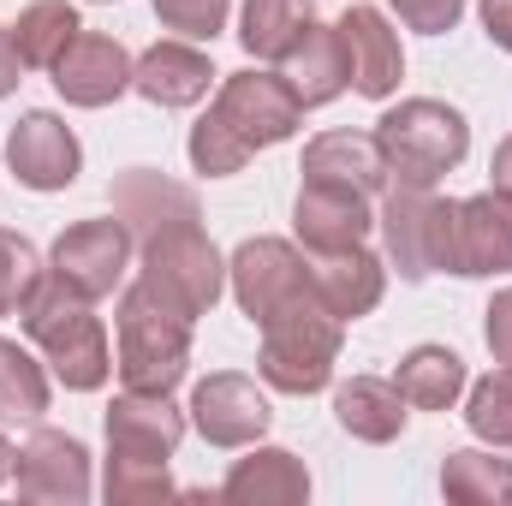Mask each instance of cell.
<instances>
[{
	"instance_id": "obj_1",
	"label": "cell",
	"mask_w": 512,
	"mask_h": 506,
	"mask_svg": "<svg viewBox=\"0 0 512 506\" xmlns=\"http://www.w3.org/2000/svg\"><path fill=\"white\" fill-rule=\"evenodd\" d=\"M18 322H24L30 346L42 352L48 376L60 381V387H72V393L108 387L114 352H108V328H102V316L90 310V298H78L72 286H60V280L48 274V280L30 292V304L18 310Z\"/></svg>"
},
{
	"instance_id": "obj_2",
	"label": "cell",
	"mask_w": 512,
	"mask_h": 506,
	"mask_svg": "<svg viewBox=\"0 0 512 506\" xmlns=\"http://www.w3.org/2000/svg\"><path fill=\"white\" fill-rule=\"evenodd\" d=\"M376 143H382V161H387V185L435 191L471 155V126H465L459 108H447L435 96H411V102L387 108L376 120Z\"/></svg>"
},
{
	"instance_id": "obj_3",
	"label": "cell",
	"mask_w": 512,
	"mask_h": 506,
	"mask_svg": "<svg viewBox=\"0 0 512 506\" xmlns=\"http://www.w3.org/2000/svg\"><path fill=\"white\" fill-rule=\"evenodd\" d=\"M340 340H346V322L310 292V298H298V304H286V310H274L262 322L256 370L280 393H298V399L322 393L334 381V364H340Z\"/></svg>"
},
{
	"instance_id": "obj_4",
	"label": "cell",
	"mask_w": 512,
	"mask_h": 506,
	"mask_svg": "<svg viewBox=\"0 0 512 506\" xmlns=\"http://www.w3.org/2000/svg\"><path fill=\"white\" fill-rule=\"evenodd\" d=\"M143 262H137V280L167 304L179 310L185 322L209 316L227 292V256L215 251V239L203 233V221H179V227H161L155 239L137 245Z\"/></svg>"
},
{
	"instance_id": "obj_5",
	"label": "cell",
	"mask_w": 512,
	"mask_h": 506,
	"mask_svg": "<svg viewBox=\"0 0 512 506\" xmlns=\"http://www.w3.org/2000/svg\"><path fill=\"white\" fill-rule=\"evenodd\" d=\"M120 381L143 387V393H173L185 370H191V322L179 310H167L143 280L120 292Z\"/></svg>"
},
{
	"instance_id": "obj_6",
	"label": "cell",
	"mask_w": 512,
	"mask_h": 506,
	"mask_svg": "<svg viewBox=\"0 0 512 506\" xmlns=\"http://www.w3.org/2000/svg\"><path fill=\"white\" fill-rule=\"evenodd\" d=\"M453 221L459 203L417 191V185H387V203L376 209L387 262L399 268V280H429V274H453Z\"/></svg>"
},
{
	"instance_id": "obj_7",
	"label": "cell",
	"mask_w": 512,
	"mask_h": 506,
	"mask_svg": "<svg viewBox=\"0 0 512 506\" xmlns=\"http://www.w3.org/2000/svg\"><path fill=\"white\" fill-rule=\"evenodd\" d=\"M227 286H233L239 310L251 316L256 328L274 310H286V304H298V298L316 292L310 286V256L298 251V245H286V239H245L233 251V262H227Z\"/></svg>"
},
{
	"instance_id": "obj_8",
	"label": "cell",
	"mask_w": 512,
	"mask_h": 506,
	"mask_svg": "<svg viewBox=\"0 0 512 506\" xmlns=\"http://www.w3.org/2000/svg\"><path fill=\"white\" fill-rule=\"evenodd\" d=\"M131 239L126 227L114 221V215H96V221H78V227H66L60 239H54V251H48V274L60 280V286H72L78 298H114V286L126 280L131 268Z\"/></svg>"
},
{
	"instance_id": "obj_9",
	"label": "cell",
	"mask_w": 512,
	"mask_h": 506,
	"mask_svg": "<svg viewBox=\"0 0 512 506\" xmlns=\"http://www.w3.org/2000/svg\"><path fill=\"white\" fill-rule=\"evenodd\" d=\"M215 114L251 143V155L298 137V126H304V102L280 72H233V78H221Z\"/></svg>"
},
{
	"instance_id": "obj_10",
	"label": "cell",
	"mask_w": 512,
	"mask_h": 506,
	"mask_svg": "<svg viewBox=\"0 0 512 506\" xmlns=\"http://www.w3.org/2000/svg\"><path fill=\"white\" fill-rule=\"evenodd\" d=\"M12 483H18V501L36 506H84L90 501V447L66 429H36L24 447H18V465H12Z\"/></svg>"
},
{
	"instance_id": "obj_11",
	"label": "cell",
	"mask_w": 512,
	"mask_h": 506,
	"mask_svg": "<svg viewBox=\"0 0 512 506\" xmlns=\"http://www.w3.org/2000/svg\"><path fill=\"white\" fill-rule=\"evenodd\" d=\"M6 167L24 191H66L84 173V143L72 137V126L60 114L30 108L6 131Z\"/></svg>"
},
{
	"instance_id": "obj_12",
	"label": "cell",
	"mask_w": 512,
	"mask_h": 506,
	"mask_svg": "<svg viewBox=\"0 0 512 506\" xmlns=\"http://www.w3.org/2000/svg\"><path fill=\"white\" fill-rule=\"evenodd\" d=\"M185 417L197 423V435L209 447H256L268 435V423H274L268 393L251 376H239V370H215V376L197 381Z\"/></svg>"
},
{
	"instance_id": "obj_13",
	"label": "cell",
	"mask_w": 512,
	"mask_h": 506,
	"mask_svg": "<svg viewBox=\"0 0 512 506\" xmlns=\"http://www.w3.org/2000/svg\"><path fill=\"white\" fill-rule=\"evenodd\" d=\"M370 227H376L370 191H352V185H334V179H304L298 197H292V233L310 256L364 245Z\"/></svg>"
},
{
	"instance_id": "obj_14",
	"label": "cell",
	"mask_w": 512,
	"mask_h": 506,
	"mask_svg": "<svg viewBox=\"0 0 512 506\" xmlns=\"http://www.w3.org/2000/svg\"><path fill=\"white\" fill-rule=\"evenodd\" d=\"M131 60L126 48L102 30H78L72 48L54 60V90L72 102V108H108L131 90Z\"/></svg>"
},
{
	"instance_id": "obj_15",
	"label": "cell",
	"mask_w": 512,
	"mask_h": 506,
	"mask_svg": "<svg viewBox=\"0 0 512 506\" xmlns=\"http://www.w3.org/2000/svg\"><path fill=\"white\" fill-rule=\"evenodd\" d=\"M185 411L167 399V393H143V387H126L114 393L102 429H108V453H137V459H173L179 441H185Z\"/></svg>"
},
{
	"instance_id": "obj_16",
	"label": "cell",
	"mask_w": 512,
	"mask_h": 506,
	"mask_svg": "<svg viewBox=\"0 0 512 506\" xmlns=\"http://www.w3.org/2000/svg\"><path fill=\"white\" fill-rule=\"evenodd\" d=\"M340 42H346V60H352V90L364 102H387L405 78V48H399V30L387 24L376 6H346L340 12Z\"/></svg>"
},
{
	"instance_id": "obj_17",
	"label": "cell",
	"mask_w": 512,
	"mask_h": 506,
	"mask_svg": "<svg viewBox=\"0 0 512 506\" xmlns=\"http://www.w3.org/2000/svg\"><path fill=\"white\" fill-rule=\"evenodd\" d=\"M108 203H114V221L126 227L137 245H143V239H155L161 227L203 221L197 191H191V185H179V179H167V173H155V167H131V173H120V179H114V191H108Z\"/></svg>"
},
{
	"instance_id": "obj_18",
	"label": "cell",
	"mask_w": 512,
	"mask_h": 506,
	"mask_svg": "<svg viewBox=\"0 0 512 506\" xmlns=\"http://www.w3.org/2000/svg\"><path fill=\"white\" fill-rule=\"evenodd\" d=\"M453 274H465V280L512 274V197L483 191V197L459 203V221H453Z\"/></svg>"
},
{
	"instance_id": "obj_19",
	"label": "cell",
	"mask_w": 512,
	"mask_h": 506,
	"mask_svg": "<svg viewBox=\"0 0 512 506\" xmlns=\"http://www.w3.org/2000/svg\"><path fill=\"white\" fill-rule=\"evenodd\" d=\"M209 84H215V66H209V54H203L197 42H185V36L143 48L137 66H131V90H137L143 102H155V108H197V102L209 96Z\"/></svg>"
},
{
	"instance_id": "obj_20",
	"label": "cell",
	"mask_w": 512,
	"mask_h": 506,
	"mask_svg": "<svg viewBox=\"0 0 512 506\" xmlns=\"http://www.w3.org/2000/svg\"><path fill=\"white\" fill-rule=\"evenodd\" d=\"M310 256V251H304ZM310 286L316 298L340 316V322H358L382 304L387 292V262L364 245H346V251H316L310 256Z\"/></svg>"
},
{
	"instance_id": "obj_21",
	"label": "cell",
	"mask_w": 512,
	"mask_h": 506,
	"mask_svg": "<svg viewBox=\"0 0 512 506\" xmlns=\"http://www.w3.org/2000/svg\"><path fill=\"white\" fill-rule=\"evenodd\" d=\"M280 78L298 90L304 108H328L352 90V60L334 24H304V36L280 54Z\"/></svg>"
},
{
	"instance_id": "obj_22",
	"label": "cell",
	"mask_w": 512,
	"mask_h": 506,
	"mask_svg": "<svg viewBox=\"0 0 512 506\" xmlns=\"http://www.w3.org/2000/svg\"><path fill=\"white\" fill-rule=\"evenodd\" d=\"M304 179H334V185H352V191H387V161L376 131H322L304 143Z\"/></svg>"
},
{
	"instance_id": "obj_23",
	"label": "cell",
	"mask_w": 512,
	"mask_h": 506,
	"mask_svg": "<svg viewBox=\"0 0 512 506\" xmlns=\"http://www.w3.org/2000/svg\"><path fill=\"white\" fill-rule=\"evenodd\" d=\"M334 417H340V429H346L352 441L387 447V441H399V435H405L411 405H405L399 381H387V376H352V381H340V387H334Z\"/></svg>"
},
{
	"instance_id": "obj_24",
	"label": "cell",
	"mask_w": 512,
	"mask_h": 506,
	"mask_svg": "<svg viewBox=\"0 0 512 506\" xmlns=\"http://www.w3.org/2000/svg\"><path fill=\"white\" fill-rule=\"evenodd\" d=\"M221 495L245 501V506H298V501H310V471L286 447H251V459H239L227 471Z\"/></svg>"
},
{
	"instance_id": "obj_25",
	"label": "cell",
	"mask_w": 512,
	"mask_h": 506,
	"mask_svg": "<svg viewBox=\"0 0 512 506\" xmlns=\"http://www.w3.org/2000/svg\"><path fill=\"white\" fill-rule=\"evenodd\" d=\"M393 381H399V393H405L411 411H453L471 376H465V358L459 352H447V346H411L399 358Z\"/></svg>"
},
{
	"instance_id": "obj_26",
	"label": "cell",
	"mask_w": 512,
	"mask_h": 506,
	"mask_svg": "<svg viewBox=\"0 0 512 506\" xmlns=\"http://www.w3.org/2000/svg\"><path fill=\"white\" fill-rule=\"evenodd\" d=\"M441 495L459 506H512V459L459 447L441 459Z\"/></svg>"
},
{
	"instance_id": "obj_27",
	"label": "cell",
	"mask_w": 512,
	"mask_h": 506,
	"mask_svg": "<svg viewBox=\"0 0 512 506\" xmlns=\"http://www.w3.org/2000/svg\"><path fill=\"white\" fill-rule=\"evenodd\" d=\"M78 30H84V24H78L72 0H30V6L18 12V24H12V48H18V60H24V66L54 72V60L72 48V36H78Z\"/></svg>"
},
{
	"instance_id": "obj_28",
	"label": "cell",
	"mask_w": 512,
	"mask_h": 506,
	"mask_svg": "<svg viewBox=\"0 0 512 506\" xmlns=\"http://www.w3.org/2000/svg\"><path fill=\"white\" fill-rule=\"evenodd\" d=\"M304 24H316V0H245L239 42L256 60H280L304 36Z\"/></svg>"
},
{
	"instance_id": "obj_29",
	"label": "cell",
	"mask_w": 512,
	"mask_h": 506,
	"mask_svg": "<svg viewBox=\"0 0 512 506\" xmlns=\"http://www.w3.org/2000/svg\"><path fill=\"white\" fill-rule=\"evenodd\" d=\"M48 393V364H36L18 340H0V423H42Z\"/></svg>"
},
{
	"instance_id": "obj_30",
	"label": "cell",
	"mask_w": 512,
	"mask_h": 506,
	"mask_svg": "<svg viewBox=\"0 0 512 506\" xmlns=\"http://www.w3.org/2000/svg\"><path fill=\"white\" fill-rule=\"evenodd\" d=\"M102 495L108 506H155L173 495L167 459H137V453H108L102 465Z\"/></svg>"
},
{
	"instance_id": "obj_31",
	"label": "cell",
	"mask_w": 512,
	"mask_h": 506,
	"mask_svg": "<svg viewBox=\"0 0 512 506\" xmlns=\"http://www.w3.org/2000/svg\"><path fill=\"white\" fill-rule=\"evenodd\" d=\"M185 149H191V167H197L203 179H233V173L251 161V143L227 126L215 108H209V114L191 126V143H185Z\"/></svg>"
},
{
	"instance_id": "obj_32",
	"label": "cell",
	"mask_w": 512,
	"mask_h": 506,
	"mask_svg": "<svg viewBox=\"0 0 512 506\" xmlns=\"http://www.w3.org/2000/svg\"><path fill=\"white\" fill-rule=\"evenodd\" d=\"M465 423H471L477 441H489V447H512V370L507 364L471 387V399H465Z\"/></svg>"
},
{
	"instance_id": "obj_33",
	"label": "cell",
	"mask_w": 512,
	"mask_h": 506,
	"mask_svg": "<svg viewBox=\"0 0 512 506\" xmlns=\"http://www.w3.org/2000/svg\"><path fill=\"white\" fill-rule=\"evenodd\" d=\"M42 280H48V268H42L36 245H30L24 233L0 227V316H18Z\"/></svg>"
},
{
	"instance_id": "obj_34",
	"label": "cell",
	"mask_w": 512,
	"mask_h": 506,
	"mask_svg": "<svg viewBox=\"0 0 512 506\" xmlns=\"http://www.w3.org/2000/svg\"><path fill=\"white\" fill-rule=\"evenodd\" d=\"M155 6V18L167 24V30H179L185 42H215L221 30H227V12H233V0H149Z\"/></svg>"
},
{
	"instance_id": "obj_35",
	"label": "cell",
	"mask_w": 512,
	"mask_h": 506,
	"mask_svg": "<svg viewBox=\"0 0 512 506\" xmlns=\"http://www.w3.org/2000/svg\"><path fill=\"white\" fill-rule=\"evenodd\" d=\"M387 6L405 18V30H423V36H447L465 18V0H387Z\"/></svg>"
},
{
	"instance_id": "obj_36",
	"label": "cell",
	"mask_w": 512,
	"mask_h": 506,
	"mask_svg": "<svg viewBox=\"0 0 512 506\" xmlns=\"http://www.w3.org/2000/svg\"><path fill=\"white\" fill-rule=\"evenodd\" d=\"M483 340H489L495 364H507L512 370V286L489 298V310H483Z\"/></svg>"
},
{
	"instance_id": "obj_37",
	"label": "cell",
	"mask_w": 512,
	"mask_h": 506,
	"mask_svg": "<svg viewBox=\"0 0 512 506\" xmlns=\"http://www.w3.org/2000/svg\"><path fill=\"white\" fill-rule=\"evenodd\" d=\"M483 30H489L495 48L512 54V0H483Z\"/></svg>"
},
{
	"instance_id": "obj_38",
	"label": "cell",
	"mask_w": 512,
	"mask_h": 506,
	"mask_svg": "<svg viewBox=\"0 0 512 506\" xmlns=\"http://www.w3.org/2000/svg\"><path fill=\"white\" fill-rule=\"evenodd\" d=\"M18 84H24V60H18V48H12V30L0 24V102H6Z\"/></svg>"
},
{
	"instance_id": "obj_39",
	"label": "cell",
	"mask_w": 512,
	"mask_h": 506,
	"mask_svg": "<svg viewBox=\"0 0 512 506\" xmlns=\"http://www.w3.org/2000/svg\"><path fill=\"white\" fill-rule=\"evenodd\" d=\"M489 179H495L501 197H512V137H501V149H495V161H489Z\"/></svg>"
},
{
	"instance_id": "obj_40",
	"label": "cell",
	"mask_w": 512,
	"mask_h": 506,
	"mask_svg": "<svg viewBox=\"0 0 512 506\" xmlns=\"http://www.w3.org/2000/svg\"><path fill=\"white\" fill-rule=\"evenodd\" d=\"M12 465H18V447L0 435V483H12Z\"/></svg>"
}]
</instances>
